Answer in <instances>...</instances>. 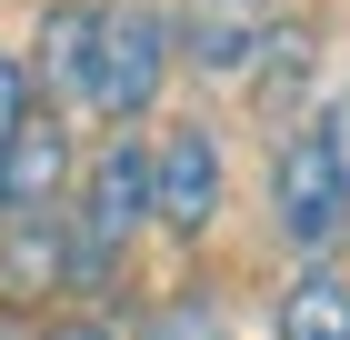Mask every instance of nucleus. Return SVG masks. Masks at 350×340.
<instances>
[{"mask_svg": "<svg viewBox=\"0 0 350 340\" xmlns=\"http://www.w3.org/2000/svg\"><path fill=\"white\" fill-rule=\"evenodd\" d=\"M150 220V151L140 140H110L100 160L81 170V210H70V280L100 290L110 270H120V250H131V231Z\"/></svg>", "mask_w": 350, "mask_h": 340, "instance_id": "1", "label": "nucleus"}, {"mask_svg": "<svg viewBox=\"0 0 350 340\" xmlns=\"http://www.w3.org/2000/svg\"><path fill=\"white\" fill-rule=\"evenodd\" d=\"M270 231L291 240V250H330L350 231V170L330 160L321 131H291L280 160H270Z\"/></svg>", "mask_w": 350, "mask_h": 340, "instance_id": "2", "label": "nucleus"}, {"mask_svg": "<svg viewBox=\"0 0 350 340\" xmlns=\"http://www.w3.org/2000/svg\"><path fill=\"white\" fill-rule=\"evenodd\" d=\"M161 80H170V30H161V10H100L90 21V101L110 110V120H140V110L161 101Z\"/></svg>", "mask_w": 350, "mask_h": 340, "instance_id": "3", "label": "nucleus"}, {"mask_svg": "<svg viewBox=\"0 0 350 340\" xmlns=\"http://www.w3.org/2000/svg\"><path fill=\"white\" fill-rule=\"evenodd\" d=\"M220 190H230V170H220V140L211 131H170L161 160H150V210H161L170 231H211L220 220Z\"/></svg>", "mask_w": 350, "mask_h": 340, "instance_id": "4", "label": "nucleus"}, {"mask_svg": "<svg viewBox=\"0 0 350 340\" xmlns=\"http://www.w3.org/2000/svg\"><path fill=\"white\" fill-rule=\"evenodd\" d=\"M70 190V131L60 120H10L0 131V220H21V210H60Z\"/></svg>", "mask_w": 350, "mask_h": 340, "instance_id": "5", "label": "nucleus"}, {"mask_svg": "<svg viewBox=\"0 0 350 340\" xmlns=\"http://www.w3.org/2000/svg\"><path fill=\"white\" fill-rule=\"evenodd\" d=\"M60 261H70V250H60V210H21L10 240H0V300L21 311L40 280H60Z\"/></svg>", "mask_w": 350, "mask_h": 340, "instance_id": "6", "label": "nucleus"}, {"mask_svg": "<svg viewBox=\"0 0 350 340\" xmlns=\"http://www.w3.org/2000/svg\"><path fill=\"white\" fill-rule=\"evenodd\" d=\"M280 340H350V280H340V270H300V280H291Z\"/></svg>", "mask_w": 350, "mask_h": 340, "instance_id": "7", "label": "nucleus"}, {"mask_svg": "<svg viewBox=\"0 0 350 340\" xmlns=\"http://www.w3.org/2000/svg\"><path fill=\"white\" fill-rule=\"evenodd\" d=\"M90 21L100 10H81V0H60L40 21V90H81L90 80Z\"/></svg>", "mask_w": 350, "mask_h": 340, "instance_id": "8", "label": "nucleus"}, {"mask_svg": "<svg viewBox=\"0 0 350 340\" xmlns=\"http://www.w3.org/2000/svg\"><path fill=\"white\" fill-rule=\"evenodd\" d=\"M260 51V21H250V0H211L200 21H190V60L200 70H241Z\"/></svg>", "mask_w": 350, "mask_h": 340, "instance_id": "9", "label": "nucleus"}, {"mask_svg": "<svg viewBox=\"0 0 350 340\" xmlns=\"http://www.w3.org/2000/svg\"><path fill=\"white\" fill-rule=\"evenodd\" d=\"M150 340H230V330H220V311H200V300H170V311L150 320Z\"/></svg>", "mask_w": 350, "mask_h": 340, "instance_id": "10", "label": "nucleus"}, {"mask_svg": "<svg viewBox=\"0 0 350 340\" xmlns=\"http://www.w3.org/2000/svg\"><path fill=\"white\" fill-rule=\"evenodd\" d=\"M21 110H30V70H21V60H10V51H0V131H10Z\"/></svg>", "mask_w": 350, "mask_h": 340, "instance_id": "11", "label": "nucleus"}, {"mask_svg": "<svg viewBox=\"0 0 350 340\" xmlns=\"http://www.w3.org/2000/svg\"><path fill=\"white\" fill-rule=\"evenodd\" d=\"M321 140H330V160H340V170H350V101H340V110H330V120H321Z\"/></svg>", "mask_w": 350, "mask_h": 340, "instance_id": "12", "label": "nucleus"}, {"mask_svg": "<svg viewBox=\"0 0 350 340\" xmlns=\"http://www.w3.org/2000/svg\"><path fill=\"white\" fill-rule=\"evenodd\" d=\"M0 340H40V330H30V320H21V311H0Z\"/></svg>", "mask_w": 350, "mask_h": 340, "instance_id": "13", "label": "nucleus"}, {"mask_svg": "<svg viewBox=\"0 0 350 340\" xmlns=\"http://www.w3.org/2000/svg\"><path fill=\"white\" fill-rule=\"evenodd\" d=\"M51 340H110V330H100V320H70V330H51Z\"/></svg>", "mask_w": 350, "mask_h": 340, "instance_id": "14", "label": "nucleus"}]
</instances>
